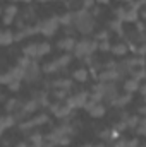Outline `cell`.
Here are the masks:
<instances>
[{
  "mask_svg": "<svg viewBox=\"0 0 146 147\" xmlns=\"http://www.w3.org/2000/svg\"><path fill=\"white\" fill-rule=\"evenodd\" d=\"M96 50H98V41H96V39H88V38H84V39H81V41L76 43V46H74V55H76L77 58H83V57L93 55Z\"/></svg>",
  "mask_w": 146,
  "mask_h": 147,
  "instance_id": "6da1fadb",
  "label": "cell"
},
{
  "mask_svg": "<svg viewBox=\"0 0 146 147\" xmlns=\"http://www.w3.org/2000/svg\"><path fill=\"white\" fill-rule=\"evenodd\" d=\"M59 17L57 16H52L50 19H45V21H41L40 24H38V28H40V33L43 34V36L50 38L53 36L55 33H57V29H59Z\"/></svg>",
  "mask_w": 146,
  "mask_h": 147,
  "instance_id": "7a4b0ae2",
  "label": "cell"
},
{
  "mask_svg": "<svg viewBox=\"0 0 146 147\" xmlns=\"http://www.w3.org/2000/svg\"><path fill=\"white\" fill-rule=\"evenodd\" d=\"M48 115L46 113H40L36 116H33L31 120H28V121H21L19 123V128H21V132H29L31 128H36L40 125H45V123H48Z\"/></svg>",
  "mask_w": 146,
  "mask_h": 147,
  "instance_id": "3957f363",
  "label": "cell"
},
{
  "mask_svg": "<svg viewBox=\"0 0 146 147\" xmlns=\"http://www.w3.org/2000/svg\"><path fill=\"white\" fill-rule=\"evenodd\" d=\"M88 98H89V92H86V91H81V92H77V94H74V96H69L64 103L65 105H69L72 110H79V108H83L84 105H86V101H88Z\"/></svg>",
  "mask_w": 146,
  "mask_h": 147,
  "instance_id": "277c9868",
  "label": "cell"
},
{
  "mask_svg": "<svg viewBox=\"0 0 146 147\" xmlns=\"http://www.w3.org/2000/svg\"><path fill=\"white\" fill-rule=\"evenodd\" d=\"M40 77H41V69H40L38 62L31 60L29 67L24 70V79H23V80H26V82L33 84V82H38V80H40Z\"/></svg>",
  "mask_w": 146,
  "mask_h": 147,
  "instance_id": "5b68a950",
  "label": "cell"
},
{
  "mask_svg": "<svg viewBox=\"0 0 146 147\" xmlns=\"http://www.w3.org/2000/svg\"><path fill=\"white\" fill-rule=\"evenodd\" d=\"M122 74H119L115 69H112V70H102L100 75L96 77L100 82H115V80H122Z\"/></svg>",
  "mask_w": 146,
  "mask_h": 147,
  "instance_id": "8992f818",
  "label": "cell"
},
{
  "mask_svg": "<svg viewBox=\"0 0 146 147\" xmlns=\"http://www.w3.org/2000/svg\"><path fill=\"white\" fill-rule=\"evenodd\" d=\"M131 101H132V94H129V92H126V94H122V96L117 94V96L112 99L110 106H113V108H126Z\"/></svg>",
  "mask_w": 146,
  "mask_h": 147,
  "instance_id": "52a82bcc",
  "label": "cell"
},
{
  "mask_svg": "<svg viewBox=\"0 0 146 147\" xmlns=\"http://www.w3.org/2000/svg\"><path fill=\"white\" fill-rule=\"evenodd\" d=\"M50 86L53 89H65V91H71L72 89V79H67V77H60V79H55L50 82Z\"/></svg>",
  "mask_w": 146,
  "mask_h": 147,
  "instance_id": "ba28073f",
  "label": "cell"
},
{
  "mask_svg": "<svg viewBox=\"0 0 146 147\" xmlns=\"http://www.w3.org/2000/svg\"><path fill=\"white\" fill-rule=\"evenodd\" d=\"M41 106L38 105L35 99H28V101H24V103H21V113L24 115V116H28V115H31V113H36V110H40Z\"/></svg>",
  "mask_w": 146,
  "mask_h": 147,
  "instance_id": "9c48e42d",
  "label": "cell"
},
{
  "mask_svg": "<svg viewBox=\"0 0 146 147\" xmlns=\"http://www.w3.org/2000/svg\"><path fill=\"white\" fill-rule=\"evenodd\" d=\"M14 125H16L14 115H3V116H0V135H2L7 128H10V127H14Z\"/></svg>",
  "mask_w": 146,
  "mask_h": 147,
  "instance_id": "30bf717a",
  "label": "cell"
},
{
  "mask_svg": "<svg viewBox=\"0 0 146 147\" xmlns=\"http://www.w3.org/2000/svg\"><path fill=\"white\" fill-rule=\"evenodd\" d=\"M136 21H139V12H138V9L129 5V9H126V12H124L122 22H136Z\"/></svg>",
  "mask_w": 146,
  "mask_h": 147,
  "instance_id": "8fae6325",
  "label": "cell"
},
{
  "mask_svg": "<svg viewBox=\"0 0 146 147\" xmlns=\"http://www.w3.org/2000/svg\"><path fill=\"white\" fill-rule=\"evenodd\" d=\"M74 46H76V39H74L72 36L62 38V39L57 43V48H60V50H64V51H71V50H74Z\"/></svg>",
  "mask_w": 146,
  "mask_h": 147,
  "instance_id": "7c38bea8",
  "label": "cell"
},
{
  "mask_svg": "<svg viewBox=\"0 0 146 147\" xmlns=\"http://www.w3.org/2000/svg\"><path fill=\"white\" fill-rule=\"evenodd\" d=\"M57 118H60V120H64V118H67V116H71L72 115V108L69 106V105H65L64 101L59 105V108H57V111L53 113Z\"/></svg>",
  "mask_w": 146,
  "mask_h": 147,
  "instance_id": "4fadbf2b",
  "label": "cell"
},
{
  "mask_svg": "<svg viewBox=\"0 0 146 147\" xmlns=\"http://www.w3.org/2000/svg\"><path fill=\"white\" fill-rule=\"evenodd\" d=\"M88 113H89V116H91V118H102V116H105L107 108H105L102 103H96L95 106H91V108L88 110Z\"/></svg>",
  "mask_w": 146,
  "mask_h": 147,
  "instance_id": "5bb4252c",
  "label": "cell"
},
{
  "mask_svg": "<svg viewBox=\"0 0 146 147\" xmlns=\"http://www.w3.org/2000/svg\"><path fill=\"white\" fill-rule=\"evenodd\" d=\"M139 84L141 82H138L136 79H129V80H126L124 82V91L126 92H129V94H134V92H138V87H139Z\"/></svg>",
  "mask_w": 146,
  "mask_h": 147,
  "instance_id": "9a60e30c",
  "label": "cell"
},
{
  "mask_svg": "<svg viewBox=\"0 0 146 147\" xmlns=\"http://www.w3.org/2000/svg\"><path fill=\"white\" fill-rule=\"evenodd\" d=\"M14 43V33L10 29L7 31H2V36H0V46H10Z\"/></svg>",
  "mask_w": 146,
  "mask_h": 147,
  "instance_id": "2e32d148",
  "label": "cell"
},
{
  "mask_svg": "<svg viewBox=\"0 0 146 147\" xmlns=\"http://www.w3.org/2000/svg\"><path fill=\"white\" fill-rule=\"evenodd\" d=\"M88 77H89V74H88L86 69H83V67H81V69H76L72 72V79L76 82H86Z\"/></svg>",
  "mask_w": 146,
  "mask_h": 147,
  "instance_id": "e0dca14e",
  "label": "cell"
},
{
  "mask_svg": "<svg viewBox=\"0 0 146 147\" xmlns=\"http://www.w3.org/2000/svg\"><path fill=\"white\" fill-rule=\"evenodd\" d=\"M110 51L115 55V57H124L129 50H127V46H126V43H117V45H112V48H110Z\"/></svg>",
  "mask_w": 146,
  "mask_h": 147,
  "instance_id": "ac0fdd59",
  "label": "cell"
},
{
  "mask_svg": "<svg viewBox=\"0 0 146 147\" xmlns=\"http://www.w3.org/2000/svg\"><path fill=\"white\" fill-rule=\"evenodd\" d=\"M71 62H72V57H71L69 53H65V55H62V57H59V58L55 60V63H57V67H59V70H60V72H62V70H64Z\"/></svg>",
  "mask_w": 146,
  "mask_h": 147,
  "instance_id": "d6986e66",
  "label": "cell"
},
{
  "mask_svg": "<svg viewBox=\"0 0 146 147\" xmlns=\"http://www.w3.org/2000/svg\"><path fill=\"white\" fill-rule=\"evenodd\" d=\"M41 72L46 74V75H52V74H57L60 72L59 70V67H57V63H55V60H52V62H46L43 67H41Z\"/></svg>",
  "mask_w": 146,
  "mask_h": 147,
  "instance_id": "ffe728a7",
  "label": "cell"
},
{
  "mask_svg": "<svg viewBox=\"0 0 146 147\" xmlns=\"http://www.w3.org/2000/svg\"><path fill=\"white\" fill-rule=\"evenodd\" d=\"M17 108H21V101H19V99L10 98V99L5 101V111H7V113H12V111L17 110Z\"/></svg>",
  "mask_w": 146,
  "mask_h": 147,
  "instance_id": "44dd1931",
  "label": "cell"
},
{
  "mask_svg": "<svg viewBox=\"0 0 146 147\" xmlns=\"http://www.w3.org/2000/svg\"><path fill=\"white\" fill-rule=\"evenodd\" d=\"M108 26H110V29H112V31H115L119 36H124V33H126V31L122 29V21H120V19H113V21H110Z\"/></svg>",
  "mask_w": 146,
  "mask_h": 147,
  "instance_id": "7402d4cb",
  "label": "cell"
},
{
  "mask_svg": "<svg viewBox=\"0 0 146 147\" xmlns=\"http://www.w3.org/2000/svg\"><path fill=\"white\" fill-rule=\"evenodd\" d=\"M50 45L48 43H38V51H36V58H41V57H45L46 53H50Z\"/></svg>",
  "mask_w": 146,
  "mask_h": 147,
  "instance_id": "603a6c76",
  "label": "cell"
},
{
  "mask_svg": "<svg viewBox=\"0 0 146 147\" xmlns=\"http://www.w3.org/2000/svg\"><path fill=\"white\" fill-rule=\"evenodd\" d=\"M59 24L62 26H72V12H65L59 17Z\"/></svg>",
  "mask_w": 146,
  "mask_h": 147,
  "instance_id": "cb8c5ba5",
  "label": "cell"
},
{
  "mask_svg": "<svg viewBox=\"0 0 146 147\" xmlns=\"http://www.w3.org/2000/svg\"><path fill=\"white\" fill-rule=\"evenodd\" d=\"M43 137H45V135L36 130V132H33V134L29 135V142H31V144H36V146H41V144H43Z\"/></svg>",
  "mask_w": 146,
  "mask_h": 147,
  "instance_id": "d4e9b609",
  "label": "cell"
},
{
  "mask_svg": "<svg viewBox=\"0 0 146 147\" xmlns=\"http://www.w3.org/2000/svg\"><path fill=\"white\" fill-rule=\"evenodd\" d=\"M138 123H139V116H138V115H129L127 120H126V125H127V128H131V130H134Z\"/></svg>",
  "mask_w": 146,
  "mask_h": 147,
  "instance_id": "484cf974",
  "label": "cell"
},
{
  "mask_svg": "<svg viewBox=\"0 0 146 147\" xmlns=\"http://www.w3.org/2000/svg\"><path fill=\"white\" fill-rule=\"evenodd\" d=\"M69 92L71 91H65V89H53V96L59 99V101H65L69 98Z\"/></svg>",
  "mask_w": 146,
  "mask_h": 147,
  "instance_id": "4316f807",
  "label": "cell"
},
{
  "mask_svg": "<svg viewBox=\"0 0 146 147\" xmlns=\"http://www.w3.org/2000/svg\"><path fill=\"white\" fill-rule=\"evenodd\" d=\"M134 130H136V134H138L139 137H141V135H145V134H146V121H145V118H139V123L136 125V128H134Z\"/></svg>",
  "mask_w": 146,
  "mask_h": 147,
  "instance_id": "83f0119b",
  "label": "cell"
},
{
  "mask_svg": "<svg viewBox=\"0 0 146 147\" xmlns=\"http://www.w3.org/2000/svg\"><path fill=\"white\" fill-rule=\"evenodd\" d=\"M29 63H31V58H29V57H26V55H24V57H21V58H17V67H21V69H24V70L29 67Z\"/></svg>",
  "mask_w": 146,
  "mask_h": 147,
  "instance_id": "f1b7e54d",
  "label": "cell"
},
{
  "mask_svg": "<svg viewBox=\"0 0 146 147\" xmlns=\"http://www.w3.org/2000/svg\"><path fill=\"white\" fill-rule=\"evenodd\" d=\"M3 12H5L3 16H10V17H16V14H17V5L10 3V5H7V7H5V10H3Z\"/></svg>",
  "mask_w": 146,
  "mask_h": 147,
  "instance_id": "f546056e",
  "label": "cell"
},
{
  "mask_svg": "<svg viewBox=\"0 0 146 147\" xmlns=\"http://www.w3.org/2000/svg\"><path fill=\"white\" fill-rule=\"evenodd\" d=\"M7 89L12 91V92H17V91L21 89V80H12V82H9V84H7Z\"/></svg>",
  "mask_w": 146,
  "mask_h": 147,
  "instance_id": "4dcf8cb0",
  "label": "cell"
},
{
  "mask_svg": "<svg viewBox=\"0 0 146 147\" xmlns=\"http://www.w3.org/2000/svg\"><path fill=\"white\" fill-rule=\"evenodd\" d=\"M108 38H110L108 31H98V34L95 36V39L96 41H108Z\"/></svg>",
  "mask_w": 146,
  "mask_h": 147,
  "instance_id": "1f68e13d",
  "label": "cell"
},
{
  "mask_svg": "<svg viewBox=\"0 0 146 147\" xmlns=\"http://www.w3.org/2000/svg\"><path fill=\"white\" fill-rule=\"evenodd\" d=\"M110 48H112V45H110V41H98V50L100 51H110Z\"/></svg>",
  "mask_w": 146,
  "mask_h": 147,
  "instance_id": "d6a6232c",
  "label": "cell"
},
{
  "mask_svg": "<svg viewBox=\"0 0 146 147\" xmlns=\"http://www.w3.org/2000/svg\"><path fill=\"white\" fill-rule=\"evenodd\" d=\"M69 144H71V137L69 135H64V137H60L57 140V146H60V147H67Z\"/></svg>",
  "mask_w": 146,
  "mask_h": 147,
  "instance_id": "836d02e7",
  "label": "cell"
},
{
  "mask_svg": "<svg viewBox=\"0 0 146 147\" xmlns=\"http://www.w3.org/2000/svg\"><path fill=\"white\" fill-rule=\"evenodd\" d=\"M113 130H117V132H124V130H127V125H126V121H117L115 125H113Z\"/></svg>",
  "mask_w": 146,
  "mask_h": 147,
  "instance_id": "e575fe53",
  "label": "cell"
},
{
  "mask_svg": "<svg viewBox=\"0 0 146 147\" xmlns=\"http://www.w3.org/2000/svg\"><path fill=\"white\" fill-rule=\"evenodd\" d=\"M124 12H126V9H124V7H119V9H115V10H113V14H115V19H120V21H122V17H124Z\"/></svg>",
  "mask_w": 146,
  "mask_h": 147,
  "instance_id": "d590c367",
  "label": "cell"
},
{
  "mask_svg": "<svg viewBox=\"0 0 146 147\" xmlns=\"http://www.w3.org/2000/svg\"><path fill=\"white\" fill-rule=\"evenodd\" d=\"M93 7H95V0H83V9L89 10V9H93Z\"/></svg>",
  "mask_w": 146,
  "mask_h": 147,
  "instance_id": "8d00e7d4",
  "label": "cell"
},
{
  "mask_svg": "<svg viewBox=\"0 0 146 147\" xmlns=\"http://www.w3.org/2000/svg\"><path fill=\"white\" fill-rule=\"evenodd\" d=\"M139 146V139H131V140H126V147H138Z\"/></svg>",
  "mask_w": 146,
  "mask_h": 147,
  "instance_id": "74e56055",
  "label": "cell"
},
{
  "mask_svg": "<svg viewBox=\"0 0 146 147\" xmlns=\"http://www.w3.org/2000/svg\"><path fill=\"white\" fill-rule=\"evenodd\" d=\"M145 51H146V46H145V45H138V48H136V53H138L139 57H145Z\"/></svg>",
  "mask_w": 146,
  "mask_h": 147,
  "instance_id": "f35d334b",
  "label": "cell"
},
{
  "mask_svg": "<svg viewBox=\"0 0 146 147\" xmlns=\"http://www.w3.org/2000/svg\"><path fill=\"white\" fill-rule=\"evenodd\" d=\"M2 22H3L5 26H10V24L14 22V17H10V16H3V19H2Z\"/></svg>",
  "mask_w": 146,
  "mask_h": 147,
  "instance_id": "ab89813d",
  "label": "cell"
},
{
  "mask_svg": "<svg viewBox=\"0 0 146 147\" xmlns=\"http://www.w3.org/2000/svg\"><path fill=\"white\" fill-rule=\"evenodd\" d=\"M136 28H138V33H145V24H143V21L139 19V21H136Z\"/></svg>",
  "mask_w": 146,
  "mask_h": 147,
  "instance_id": "60d3db41",
  "label": "cell"
},
{
  "mask_svg": "<svg viewBox=\"0 0 146 147\" xmlns=\"http://www.w3.org/2000/svg\"><path fill=\"white\" fill-rule=\"evenodd\" d=\"M83 147H110V146H107L105 142H98V144H84Z\"/></svg>",
  "mask_w": 146,
  "mask_h": 147,
  "instance_id": "b9f144b4",
  "label": "cell"
},
{
  "mask_svg": "<svg viewBox=\"0 0 146 147\" xmlns=\"http://www.w3.org/2000/svg\"><path fill=\"white\" fill-rule=\"evenodd\" d=\"M89 14H91V17H96V16H100V7H96V5H95V7L91 9V12H89Z\"/></svg>",
  "mask_w": 146,
  "mask_h": 147,
  "instance_id": "7bdbcfd3",
  "label": "cell"
},
{
  "mask_svg": "<svg viewBox=\"0 0 146 147\" xmlns=\"http://www.w3.org/2000/svg\"><path fill=\"white\" fill-rule=\"evenodd\" d=\"M138 91H139V94L145 98V94H146V86L145 84H139V87H138Z\"/></svg>",
  "mask_w": 146,
  "mask_h": 147,
  "instance_id": "ee69618b",
  "label": "cell"
},
{
  "mask_svg": "<svg viewBox=\"0 0 146 147\" xmlns=\"http://www.w3.org/2000/svg\"><path fill=\"white\" fill-rule=\"evenodd\" d=\"M16 24H17L19 29H24V28H26V26H24V21H16Z\"/></svg>",
  "mask_w": 146,
  "mask_h": 147,
  "instance_id": "f6af8a7d",
  "label": "cell"
},
{
  "mask_svg": "<svg viewBox=\"0 0 146 147\" xmlns=\"http://www.w3.org/2000/svg\"><path fill=\"white\" fill-rule=\"evenodd\" d=\"M28 146H29L28 142H17V146L16 147H28Z\"/></svg>",
  "mask_w": 146,
  "mask_h": 147,
  "instance_id": "bcb514c9",
  "label": "cell"
},
{
  "mask_svg": "<svg viewBox=\"0 0 146 147\" xmlns=\"http://www.w3.org/2000/svg\"><path fill=\"white\" fill-rule=\"evenodd\" d=\"M145 111H146V108L141 105V106H139V115H145Z\"/></svg>",
  "mask_w": 146,
  "mask_h": 147,
  "instance_id": "7dc6e473",
  "label": "cell"
},
{
  "mask_svg": "<svg viewBox=\"0 0 146 147\" xmlns=\"http://www.w3.org/2000/svg\"><path fill=\"white\" fill-rule=\"evenodd\" d=\"M95 2H98V3H102V5H105V3H108L110 0H95Z\"/></svg>",
  "mask_w": 146,
  "mask_h": 147,
  "instance_id": "c3c4849f",
  "label": "cell"
},
{
  "mask_svg": "<svg viewBox=\"0 0 146 147\" xmlns=\"http://www.w3.org/2000/svg\"><path fill=\"white\" fill-rule=\"evenodd\" d=\"M19 2H24V3H29L31 0H19Z\"/></svg>",
  "mask_w": 146,
  "mask_h": 147,
  "instance_id": "681fc988",
  "label": "cell"
},
{
  "mask_svg": "<svg viewBox=\"0 0 146 147\" xmlns=\"http://www.w3.org/2000/svg\"><path fill=\"white\" fill-rule=\"evenodd\" d=\"M28 147H41V146H36V144H31V146H28Z\"/></svg>",
  "mask_w": 146,
  "mask_h": 147,
  "instance_id": "f907efd6",
  "label": "cell"
},
{
  "mask_svg": "<svg viewBox=\"0 0 146 147\" xmlns=\"http://www.w3.org/2000/svg\"><path fill=\"white\" fill-rule=\"evenodd\" d=\"M38 2H50V0H38Z\"/></svg>",
  "mask_w": 146,
  "mask_h": 147,
  "instance_id": "816d5d0a",
  "label": "cell"
},
{
  "mask_svg": "<svg viewBox=\"0 0 146 147\" xmlns=\"http://www.w3.org/2000/svg\"><path fill=\"white\" fill-rule=\"evenodd\" d=\"M138 147H145V146H141V144H139V146H138Z\"/></svg>",
  "mask_w": 146,
  "mask_h": 147,
  "instance_id": "f5cc1de1",
  "label": "cell"
},
{
  "mask_svg": "<svg viewBox=\"0 0 146 147\" xmlns=\"http://www.w3.org/2000/svg\"><path fill=\"white\" fill-rule=\"evenodd\" d=\"M0 14H2V7H0Z\"/></svg>",
  "mask_w": 146,
  "mask_h": 147,
  "instance_id": "db71d44e",
  "label": "cell"
},
{
  "mask_svg": "<svg viewBox=\"0 0 146 147\" xmlns=\"http://www.w3.org/2000/svg\"><path fill=\"white\" fill-rule=\"evenodd\" d=\"M0 36H2V31H0Z\"/></svg>",
  "mask_w": 146,
  "mask_h": 147,
  "instance_id": "11a10c76",
  "label": "cell"
}]
</instances>
